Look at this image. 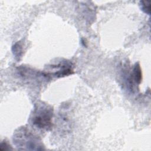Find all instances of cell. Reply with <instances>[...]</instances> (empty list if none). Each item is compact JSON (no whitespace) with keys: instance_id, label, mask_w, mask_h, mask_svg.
I'll use <instances>...</instances> for the list:
<instances>
[{"instance_id":"1","label":"cell","mask_w":151,"mask_h":151,"mask_svg":"<svg viewBox=\"0 0 151 151\" xmlns=\"http://www.w3.org/2000/svg\"><path fill=\"white\" fill-rule=\"evenodd\" d=\"M52 110L45 104L38 105L32 113V124L38 128L48 129L52 125Z\"/></svg>"},{"instance_id":"2","label":"cell","mask_w":151,"mask_h":151,"mask_svg":"<svg viewBox=\"0 0 151 151\" xmlns=\"http://www.w3.org/2000/svg\"><path fill=\"white\" fill-rule=\"evenodd\" d=\"M16 142L18 146L25 147H32V149H37L35 147L40 146L39 141L38 139L30 132L24 130L19 131L15 136Z\"/></svg>"},{"instance_id":"3","label":"cell","mask_w":151,"mask_h":151,"mask_svg":"<svg viewBox=\"0 0 151 151\" xmlns=\"http://www.w3.org/2000/svg\"><path fill=\"white\" fill-rule=\"evenodd\" d=\"M133 78L134 81L137 83L139 84L141 82L142 80V72L141 69L140 67V65L138 64H136L134 65L133 70Z\"/></svg>"},{"instance_id":"4","label":"cell","mask_w":151,"mask_h":151,"mask_svg":"<svg viewBox=\"0 0 151 151\" xmlns=\"http://www.w3.org/2000/svg\"><path fill=\"white\" fill-rule=\"evenodd\" d=\"M142 9L148 15H150V1H141Z\"/></svg>"}]
</instances>
